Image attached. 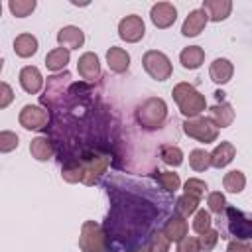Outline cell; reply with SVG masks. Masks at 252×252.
I'll use <instances>...</instances> for the list:
<instances>
[{"label": "cell", "instance_id": "obj_3", "mask_svg": "<svg viewBox=\"0 0 252 252\" xmlns=\"http://www.w3.org/2000/svg\"><path fill=\"white\" fill-rule=\"evenodd\" d=\"M79 248L81 252H106L108 242L102 226L94 220H85L81 226V236H79Z\"/></svg>", "mask_w": 252, "mask_h": 252}, {"label": "cell", "instance_id": "obj_11", "mask_svg": "<svg viewBox=\"0 0 252 252\" xmlns=\"http://www.w3.org/2000/svg\"><path fill=\"white\" fill-rule=\"evenodd\" d=\"M69 81H71V75H69L67 71L51 75V77L47 79L45 96L41 98V102H43V104H47V106H51V104L55 102V98H57V96H63V93H65V85H69Z\"/></svg>", "mask_w": 252, "mask_h": 252}, {"label": "cell", "instance_id": "obj_43", "mask_svg": "<svg viewBox=\"0 0 252 252\" xmlns=\"http://www.w3.org/2000/svg\"><path fill=\"white\" fill-rule=\"evenodd\" d=\"M215 96H217L219 100H222V96H224V93H222V91H217V93H215Z\"/></svg>", "mask_w": 252, "mask_h": 252}, {"label": "cell", "instance_id": "obj_29", "mask_svg": "<svg viewBox=\"0 0 252 252\" xmlns=\"http://www.w3.org/2000/svg\"><path fill=\"white\" fill-rule=\"evenodd\" d=\"M189 165L193 171H207L211 167V158H209V152L197 148V150H191L189 152Z\"/></svg>", "mask_w": 252, "mask_h": 252}, {"label": "cell", "instance_id": "obj_37", "mask_svg": "<svg viewBox=\"0 0 252 252\" xmlns=\"http://www.w3.org/2000/svg\"><path fill=\"white\" fill-rule=\"evenodd\" d=\"M183 189H185V193H187V195H193V197H201V195H205V191H207V183H205L203 179H197V177H189V179L185 181Z\"/></svg>", "mask_w": 252, "mask_h": 252}, {"label": "cell", "instance_id": "obj_44", "mask_svg": "<svg viewBox=\"0 0 252 252\" xmlns=\"http://www.w3.org/2000/svg\"><path fill=\"white\" fill-rule=\"evenodd\" d=\"M2 69H4V61L0 59V73H2Z\"/></svg>", "mask_w": 252, "mask_h": 252}, {"label": "cell", "instance_id": "obj_33", "mask_svg": "<svg viewBox=\"0 0 252 252\" xmlns=\"http://www.w3.org/2000/svg\"><path fill=\"white\" fill-rule=\"evenodd\" d=\"M20 146V138L10 132V130H2L0 132V154H10Z\"/></svg>", "mask_w": 252, "mask_h": 252}, {"label": "cell", "instance_id": "obj_5", "mask_svg": "<svg viewBox=\"0 0 252 252\" xmlns=\"http://www.w3.org/2000/svg\"><path fill=\"white\" fill-rule=\"evenodd\" d=\"M183 132L203 144H211L217 140L219 136V128L207 118V116H195V118H187L183 122Z\"/></svg>", "mask_w": 252, "mask_h": 252}, {"label": "cell", "instance_id": "obj_39", "mask_svg": "<svg viewBox=\"0 0 252 252\" xmlns=\"http://www.w3.org/2000/svg\"><path fill=\"white\" fill-rule=\"evenodd\" d=\"M177 252H201L197 236H183L177 242Z\"/></svg>", "mask_w": 252, "mask_h": 252}, {"label": "cell", "instance_id": "obj_26", "mask_svg": "<svg viewBox=\"0 0 252 252\" xmlns=\"http://www.w3.org/2000/svg\"><path fill=\"white\" fill-rule=\"evenodd\" d=\"M61 177H63V181H67V183H83L85 171H83L81 159H79V158H69V159L63 163V167H61Z\"/></svg>", "mask_w": 252, "mask_h": 252}, {"label": "cell", "instance_id": "obj_14", "mask_svg": "<svg viewBox=\"0 0 252 252\" xmlns=\"http://www.w3.org/2000/svg\"><path fill=\"white\" fill-rule=\"evenodd\" d=\"M57 43L65 49H79L85 43V33L77 26H65L57 32Z\"/></svg>", "mask_w": 252, "mask_h": 252}, {"label": "cell", "instance_id": "obj_4", "mask_svg": "<svg viewBox=\"0 0 252 252\" xmlns=\"http://www.w3.org/2000/svg\"><path fill=\"white\" fill-rule=\"evenodd\" d=\"M142 65H144L146 73L152 79H156V81H165L173 73V67H171L169 57L163 51H158V49L146 51L144 57H142Z\"/></svg>", "mask_w": 252, "mask_h": 252}, {"label": "cell", "instance_id": "obj_10", "mask_svg": "<svg viewBox=\"0 0 252 252\" xmlns=\"http://www.w3.org/2000/svg\"><path fill=\"white\" fill-rule=\"evenodd\" d=\"M150 18H152V24H154L156 28L165 30V28H169V26L175 24V20H177V10H175V6L169 4V2H158V4L152 6Z\"/></svg>", "mask_w": 252, "mask_h": 252}, {"label": "cell", "instance_id": "obj_2", "mask_svg": "<svg viewBox=\"0 0 252 252\" xmlns=\"http://www.w3.org/2000/svg\"><path fill=\"white\" fill-rule=\"evenodd\" d=\"M167 118V104L159 96H150L146 98L138 108H136V120L142 128L146 130H158Z\"/></svg>", "mask_w": 252, "mask_h": 252}, {"label": "cell", "instance_id": "obj_25", "mask_svg": "<svg viewBox=\"0 0 252 252\" xmlns=\"http://www.w3.org/2000/svg\"><path fill=\"white\" fill-rule=\"evenodd\" d=\"M179 61L185 69H199L205 61V51L199 45H189L179 53Z\"/></svg>", "mask_w": 252, "mask_h": 252}, {"label": "cell", "instance_id": "obj_9", "mask_svg": "<svg viewBox=\"0 0 252 252\" xmlns=\"http://www.w3.org/2000/svg\"><path fill=\"white\" fill-rule=\"evenodd\" d=\"M118 35L128 43H138L146 35V24L140 16L130 14L118 22Z\"/></svg>", "mask_w": 252, "mask_h": 252}, {"label": "cell", "instance_id": "obj_16", "mask_svg": "<svg viewBox=\"0 0 252 252\" xmlns=\"http://www.w3.org/2000/svg\"><path fill=\"white\" fill-rule=\"evenodd\" d=\"M217 128H228L234 120V108L228 102H217L215 106L209 108V116H207Z\"/></svg>", "mask_w": 252, "mask_h": 252}, {"label": "cell", "instance_id": "obj_13", "mask_svg": "<svg viewBox=\"0 0 252 252\" xmlns=\"http://www.w3.org/2000/svg\"><path fill=\"white\" fill-rule=\"evenodd\" d=\"M207 22H209V18H207L205 10H201V8L191 10L189 16L185 18L183 26H181V33H183L185 37H195V35H199V33L205 30Z\"/></svg>", "mask_w": 252, "mask_h": 252}, {"label": "cell", "instance_id": "obj_30", "mask_svg": "<svg viewBox=\"0 0 252 252\" xmlns=\"http://www.w3.org/2000/svg\"><path fill=\"white\" fill-rule=\"evenodd\" d=\"M156 181L161 185V189H165L167 193H175L181 185V179L177 173L173 171H158L156 173Z\"/></svg>", "mask_w": 252, "mask_h": 252}, {"label": "cell", "instance_id": "obj_20", "mask_svg": "<svg viewBox=\"0 0 252 252\" xmlns=\"http://www.w3.org/2000/svg\"><path fill=\"white\" fill-rule=\"evenodd\" d=\"M187 230H189V226H187L185 217H181V215H173V217H169V219L165 220L161 232L169 238V242H171V240H173V242H179L183 236H187Z\"/></svg>", "mask_w": 252, "mask_h": 252}, {"label": "cell", "instance_id": "obj_6", "mask_svg": "<svg viewBox=\"0 0 252 252\" xmlns=\"http://www.w3.org/2000/svg\"><path fill=\"white\" fill-rule=\"evenodd\" d=\"M79 159H81V165L85 171V179H83L85 185H94L106 173L108 163H110L106 156L96 154V152H85Z\"/></svg>", "mask_w": 252, "mask_h": 252}, {"label": "cell", "instance_id": "obj_8", "mask_svg": "<svg viewBox=\"0 0 252 252\" xmlns=\"http://www.w3.org/2000/svg\"><path fill=\"white\" fill-rule=\"evenodd\" d=\"M20 126H24L26 130H43L47 128L49 122V112L37 104H26L20 110Z\"/></svg>", "mask_w": 252, "mask_h": 252}, {"label": "cell", "instance_id": "obj_23", "mask_svg": "<svg viewBox=\"0 0 252 252\" xmlns=\"http://www.w3.org/2000/svg\"><path fill=\"white\" fill-rule=\"evenodd\" d=\"M53 144L47 136H37L30 142V154L32 158H35L37 161H47L53 158Z\"/></svg>", "mask_w": 252, "mask_h": 252}, {"label": "cell", "instance_id": "obj_24", "mask_svg": "<svg viewBox=\"0 0 252 252\" xmlns=\"http://www.w3.org/2000/svg\"><path fill=\"white\" fill-rule=\"evenodd\" d=\"M69 59H71L69 49H65V47H55V49H51V51L45 55V67H47L51 73H59V71H63V69L67 67Z\"/></svg>", "mask_w": 252, "mask_h": 252}, {"label": "cell", "instance_id": "obj_15", "mask_svg": "<svg viewBox=\"0 0 252 252\" xmlns=\"http://www.w3.org/2000/svg\"><path fill=\"white\" fill-rule=\"evenodd\" d=\"M20 85L28 94H37L43 87V77H41L39 69L33 65H26L20 71Z\"/></svg>", "mask_w": 252, "mask_h": 252}, {"label": "cell", "instance_id": "obj_19", "mask_svg": "<svg viewBox=\"0 0 252 252\" xmlns=\"http://www.w3.org/2000/svg\"><path fill=\"white\" fill-rule=\"evenodd\" d=\"M232 73H234V65H232L228 59H224V57L215 59V61L211 63V67H209V75H211V79H213L217 85L228 83V81L232 79Z\"/></svg>", "mask_w": 252, "mask_h": 252}, {"label": "cell", "instance_id": "obj_27", "mask_svg": "<svg viewBox=\"0 0 252 252\" xmlns=\"http://www.w3.org/2000/svg\"><path fill=\"white\" fill-rule=\"evenodd\" d=\"M222 185L228 193H242V189L246 187V175L240 169H232V171L224 173Z\"/></svg>", "mask_w": 252, "mask_h": 252}, {"label": "cell", "instance_id": "obj_40", "mask_svg": "<svg viewBox=\"0 0 252 252\" xmlns=\"http://www.w3.org/2000/svg\"><path fill=\"white\" fill-rule=\"evenodd\" d=\"M12 100H14V91H12V87H10L8 83L0 81V108L10 106Z\"/></svg>", "mask_w": 252, "mask_h": 252}, {"label": "cell", "instance_id": "obj_21", "mask_svg": "<svg viewBox=\"0 0 252 252\" xmlns=\"http://www.w3.org/2000/svg\"><path fill=\"white\" fill-rule=\"evenodd\" d=\"M106 63L112 73H126L130 67V55L122 47H110L106 51Z\"/></svg>", "mask_w": 252, "mask_h": 252}, {"label": "cell", "instance_id": "obj_45", "mask_svg": "<svg viewBox=\"0 0 252 252\" xmlns=\"http://www.w3.org/2000/svg\"><path fill=\"white\" fill-rule=\"evenodd\" d=\"M0 14H2V2H0Z\"/></svg>", "mask_w": 252, "mask_h": 252}, {"label": "cell", "instance_id": "obj_12", "mask_svg": "<svg viewBox=\"0 0 252 252\" xmlns=\"http://www.w3.org/2000/svg\"><path fill=\"white\" fill-rule=\"evenodd\" d=\"M77 71L85 81H96L100 77V61L93 51H87L77 61Z\"/></svg>", "mask_w": 252, "mask_h": 252}, {"label": "cell", "instance_id": "obj_38", "mask_svg": "<svg viewBox=\"0 0 252 252\" xmlns=\"http://www.w3.org/2000/svg\"><path fill=\"white\" fill-rule=\"evenodd\" d=\"M217 242H219V230L209 228V230H205V232L201 234V238H199V248L205 250V252H209V250H213V248L217 246Z\"/></svg>", "mask_w": 252, "mask_h": 252}, {"label": "cell", "instance_id": "obj_1", "mask_svg": "<svg viewBox=\"0 0 252 252\" xmlns=\"http://www.w3.org/2000/svg\"><path fill=\"white\" fill-rule=\"evenodd\" d=\"M173 94V100L177 102L179 106V112L185 116V118H195V116H201V112L207 108V100L205 96L189 83H177L171 91Z\"/></svg>", "mask_w": 252, "mask_h": 252}, {"label": "cell", "instance_id": "obj_22", "mask_svg": "<svg viewBox=\"0 0 252 252\" xmlns=\"http://www.w3.org/2000/svg\"><path fill=\"white\" fill-rule=\"evenodd\" d=\"M37 47H39V43H37L35 35H32V33H20L14 39V51L18 57L28 59L37 53Z\"/></svg>", "mask_w": 252, "mask_h": 252}, {"label": "cell", "instance_id": "obj_34", "mask_svg": "<svg viewBox=\"0 0 252 252\" xmlns=\"http://www.w3.org/2000/svg\"><path fill=\"white\" fill-rule=\"evenodd\" d=\"M207 205H209V211L211 213H215V215L220 217L224 213V209H226V199H224V195L220 191H213L207 197Z\"/></svg>", "mask_w": 252, "mask_h": 252}, {"label": "cell", "instance_id": "obj_17", "mask_svg": "<svg viewBox=\"0 0 252 252\" xmlns=\"http://www.w3.org/2000/svg\"><path fill=\"white\" fill-rule=\"evenodd\" d=\"M207 18L213 20V22H222L230 16L232 12V2L230 0H205L203 2V8Z\"/></svg>", "mask_w": 252, "mask_h": 252}, {"label": "cell", "instance_id": "obj_7", "mask_svg": "<svg viewBox=\"0 0 252 252\" xmlns=\"http://www.w3.org/2000/svg\"><path fill=\"white\" fill-rule=\"evenodd\" d=\"M226 213V228L232 236H236V240H248L252 236V220L246 213H242L236 207H228L224 209Z\"/></svg>", "mask_w": 252, "mask_h": 252}, {"label": "cell", "instance_id": "obj_41", "mask_svg": "<svg viewBox=\"0 0 252 252\" xmlns=\"http://www.w3.org/2000/svg\"><path fill=\"white\" fill-rule=\"evenodd\" d=\"M226 252H252L248 240H230L226 244Z\"/></svg>", "mask_w": 252, "mask_h": 252}, {"label": "cell", "instance_id": "obj_36", "mask_svg": "<svg viewBox=\"0 0 252 252\" xmlns=\"http://www.w3.org/2000/svg\"><path fill=\"white\" fill-rule=\"evenodd\" d=\"M169 238L161 232V230H158V232H154L152 234V240H150V252H169Z\"/></svg>", "mask_w": 252, "mask_h": 252}, {"label": "cell", "instance_id": "obj_32", "mask_svg": "<svg viewBox=\"0 0 252 252\" xmlns=\"http://www.w3.org/2000/svg\"><path fill=\"white\" fill-rule=\"evenodd\" d=\"M35 6H37L35 0H10V2H8V8H10V12H12L16 18H26V16H30V14L35 10Z\"/></svg>", "mask_w": 252, "mask_h": 252}, {"label": "cell", "instance_id": "obj_18", "mask_svg": "<svg viewBox=\"0 0 252 252\" xmlns=\"http://www.w3.org/2000/svg\"><path fill=\"white\" fill-rule=\"evenodd\" d=\"M234 156H236V148H234L232 142H220V144L209 154V158H211V165L217 167V169L226 167V165L234 159Z\"/></svg>", "mask_w": 252, "mask_h": 252}, {"label": "cell", "instance_id": "obj_31", "mask_svg": "<svg viewBox=\"0 0 252 252\" xmlns=\"http://www.w3.org/2000/svg\"><path fill=\"white\" fill-rule=\"evenodd\" d=\"M177 215L181 217H189V215H195V211L199 209V197H193V195H187L183 193L179 199H177Z\"/></svg>", "mask_w": 252, "mask_h": 252}, {"label": "cell", "instance_id": "obj_35", "mask_svg": "<svg viewBox=\"0 0 252 252\" xmlns=\"http://www.w3.org/2000/svg\"><path fill=\"white\" fill-rule=\"evenodd\" d=\"M211 213L209 211H205V209H201V211H195V219H193V230L197 232V234H203L205 230H209L211 228Z\"/></svg>", "mask_w": 252, "mask_h": 252}, {"label": "cell", "instance_id": "obj_42", "mask_svg": "<svg viewBox=\"0 0 252 252\" xmlns=\"http://www.w3.org/2000/svg\"><path fill=\"white\" fill-rule=\"evenodd\" d=\"M130 252H150V248H146V246H140V248H132Z\"/></svg>", "mask_w": 252, "mask_h": 252}, {"label": "cell", "instance_id": "obj_28", "mask_svg": "<svg viewBox=\"0 0 252 252\" xmlns=\"http://www.w3.org/2000/svg\"><path fill=\"white\" fill-rule=\"evenodd\" d=\"M159 158L163 159V163L173 165V167H179V165L183 163V152H181V148H177V146H173V144L161 146Z\"/></svg>", "mask_w": 252, "mask_h": 252}]
</instances>
